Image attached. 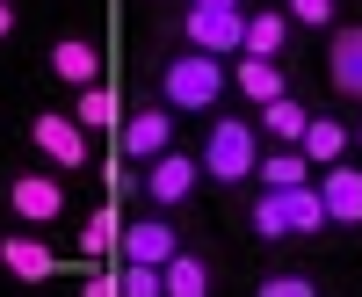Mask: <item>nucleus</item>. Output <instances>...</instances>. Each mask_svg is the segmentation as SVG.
<instances>
[{"mask_svg": "<svg viewBox=\"0 0 362 297\" xmlns=\"http://www.w3.org/2000/svg\"><path fill=\"white\" fill-rule=\"evenodd\" d=\"M116 232H124V218H116L109 203H102V211H87V225H80V254H116Z\"/></svg>", "mask_w": 362, "mask_h": 297, "instance_id": "nucleus-22", "label": "nucleus"}, {"mask_svg": "<svg viewBox=\"0 0 362 297\" xmlns=\"http://www.w3.org/2000/svg\"><path fill=\"white\" fill-rule=\"evenodd\" d=\"M297 153H305L312 167L348 160V124H341V116H319V109H312V124H305V138H297Z\"/></svg>", "mask_w": 362, "mask_h": 297, "instance_id": "nucleus-18", "label": "nucleus"}, {"mask_svg": "<svg viewBox=\"0 0 362 297\" xmlns=\"http://www.w3.org/2000/svg\"><path fill=\"white\" fill-rule=\"evenodd\" d=\"M348 145H362V116H355V124H348Z\"/></svg>", "mask_w": 362, "mask_h": 297, "instance_id": "nucleus-29", "label": "nucleus"}, {"mask_svg": "<svg viewBox=\"0 0 362 297\" xmlns=\"http://www.w3.org/2000/svg\"><path fill=\"white\" fill-rule=\"evenodd\" d=\"M247 225H254V240H268V247H283V240H290V218H283V196H276V189H261V196H254V211H247Z\"/></svg>", "mask_w": 362, "mask_h": 297, "instance_id": "nucleus-21", "label": "nucleus"}, {"mask_svg": "<svg viewBox=\"0 0 362 297\" xmlns=\"http://www.w3.org/2000/svg\"><path fill=\"white\" fill-rule=\"evenodd\" d=\"M138 182H145V196H153L160 211H181V203L203 189V167H196V153H174V145H167V153H153V160H145V174H138Z\"/></svg>", "mask_w": 362, "mask_h": 297, "instance_id": "nucleus-4", "label": "nucleus"}, {"mask_svg": "<svg viewBox=\"0 0 362 297\" xmlns=\"http://www.w3.org/2000/svg\"><path fill=\"white\" fill-rule=\"evenodd\" d=\"M254 160H261V131H254V116H210V131H203V182H218V189H247L254 182Z\"/></svg>", "mask_w": 362, "mask_h": 297, "instance_id": "nucleus-2", "label": "nucleus"}, {"mask_svg": "<svg viewBox=\"0 0 362 297\" xmlns=\"http://www.w3.org/2000/svg\"><path fill=\"white\" fill-rule=\"evenodd\" d=\"M116 297H167L153 261H116Z\"/></svg>", "mask_w": 362, "mask_h": 297, "instance_id": "nucleus-23", "label": "nucleus"}, {"mask_svg": "<svg viewBox=\"0 0 362 297\" xmlns=\"http://www.w3.org/2000/svg\"><path fill=\"white\" fill-rule=\"evenodd\" d=\"M254 174H261V189H297V182H312V160L297 145H276V153L254 160Z\"/></svg>", "mask_w": 362, "mask_h": 297, "instance_id": "nucleus-19", "label": "nucleus"}, {"mask_svg": "<svg viewBox=\"0 0 362 297\" xmlns=\"http://www.w3.org/2000/svg\"><path fill=\"white\" fill-rule=\"evenodd\" d=\"M319 174V203H326V218L334 225H362V167H348V160H326V167H312Z\"/></svg>", "mask_w": 362, "mask_h": 297, "instance_id": "nucleus-8", "label": "nucleus"}, {"mask_svg": "<svg viewBox=\"0 0 362 297\" xmlns=\"http://www.w3.org/2000/svg\"><path fill=\"white\" fill-rule=\"evenodd\" d=\"M326 80H334V95L362 102V22L334 29V44H326Z\"/></svg>", "mask_w": 362, "mask_h": 297, "instance_id": "nucleus-12", "label": "nucleus"}, {"mask_svg": "<svg viewBox=\"0 0 362 297\" xmlns=\"http://www.w3.org/2000/svg\"><path fill=\"white\" fill-rule=\"evenodd\" d=\"M116 116H124V109H116V95H109L102 80H95V87H80V102H73V124H80L87 138H95V131H116Z\"/></svg>", "mask_w": 362, "mask_h": 297, "instance_id": "nucleus-20", "label": "nucleus"}, {"mask_svg": "<svg viewBox=\"0 0 362 297\" xmlns=\"http://www.w3.org/2000/svg\"><path fill=\"white\" fill-rule=\"evenodd\" d=\"M15 37V0H0V44Z\"/></svg>", "mask_w": 362, "mask_h": 297, "instance_id": "nucleus-27", "label": "nucleus"}, {"mask_svg": "<svg viewBox=\"0 0 362 297\" xmlns=\"http://www.w3.org/2000/svg\"><path fill=\"white\" fill-rule=\"evenodd\" d=\"M305 124H312V109L297 102V95H276V102H261V124H254V131H261L268 145H297Z\"/></svg>", "mask_w": 362, "mask_h": 297, "instance_id": "nucleus-17", "label": "nucleus"}, {"mask_svg": "<svg viewBox=\"0 0 362 297\" xmlns=\"http://www.w3.org/2000/svg\"><path fill=\"white\" fill-rule=\"evenodd\" d=\"M181 247V232H174V218H131L124 232H116V261H160Z\"/></svg>", "mask_w": 362, "mask_h": 297, "instance_id": "nucleus-9", "label": "nucleus"}, {"mask_svg": "<svg viewBox=\"0 0 362 297\" xmlns=\"http://www.w3.org/2000/svg\"><path fill=\"white\" fill-rule=\"evenodd\" d=\"M116 138H124V160H153V153H167L174 145V109L167 102H145V109H131V116H116Z\"/></svg>", "mask_w": 362, "mask_h": 297, "instance_id": "nucleus-7", "label": "nucleus"}, {"mask_svg": "<svg viewBox=\"0 0 362 297\" xmlns=\"http://www.w3.org/2000/svg\"><path fill=\"white\" fill-rule=\"evenodd\" d=\"M51 73L66 80V87H95L102 80V51L87 44V37H58L51 44Z\"/></svg>", "mask_w": 362, "mask_h": 297, "instance_id": "nucleus-16", "label": "nucleus"}, {"mask_svg": "<svg viewBox=\"0 0 362 297\" xmlns=\"http://www.w3.org/2000/svg\"><path fill=\"white\" fill-rule=\"evenodd\" d=\"M189 8H247V0H189Z\"/></svg>", "mask_w": 362, "mask_h": 297, "instance_id": "nucleus-28", "label": "nucleus"}, {"mask_svg": "<svg viewBox=\"0 0 362 297\" xmlns=\"http://www.w3.org/2000/svg\"><path fill=\"white\" fill-rule=\"evenodd\" d=\"M261 297H319V283L305 269H276V276H261Z\"/></svg>", "mask_w": 362, "mask_h": 297, "instance_id": "nucleus-24", "label": "nucleus"}, {"mask_svg": "<svg viewBox=\"0 0 362 297\" xmlns=\"http://www.w3.org/2000/svg\"><path fill=\"white\" fill-rule=\"evenodd\" d=\"M290 15L283 8H247V22H239V58H283L290 51Z\"/></svg>", "mask_w": 362, "mask_h": 297, "instance_id": "nucleus-10", "label": "nucleus"}, {"mask_svg": "<svg viewBox=\"0 0 362 297\" xmlns=\"http://www.w3.org/2000/svg\"><path fill=\"white\" fill-rule=\"evenodd\" d=\"M210 283H218V269H210L196 247H174V254L160 261V290H167V297H210Z\"/></svg>", "mask_w": 362, "mask_h": 297, "instance_id": "nucleus-14", "label": "nucleus"}, {"mask_svg": "<svg viewBox=\"0 0 362 297\" xmlns=\"http://www.w3.org/2000/svg\"><path fill=\"white\" fill-rule=\"evenodd\" d=\"M225 58H203V51H189L181 44L174 58H160V102L174 109V116H210L225 102Z\"/></svg>", "mask_w": 362, "mask_h": 297, "instance_id": "nucleus-1", "label": "nucleus"}, {"mask_svg": "<svg viewBox=\"0 0 362 297\" xmlns=\"http://www.w3.org/2000/svg\"><path fill=\"white\" fill-rule=\"evenodd\" d=\"M29 138H37V153L58 174H80L87 167V131L73 124V109H37V116H29Z\"/></svg>", "mask_w": 362, "mask_h": 297, "instance_id": "nucleus-3", "label": "nucleus"}, {"mask_svg": "<svg viewBox=\"0 0 362 297\" xmlns=\"http://www.w3.org/2000/svg\"><path fill=\"white\" fill-rule=\"evenodd\" d=\"M283 196V218H290V240H326L334 232V218H326V203L312 182H297V189H276Z\"/></svg>", "mask_w": 362, "mask_h": 297, "instance_id": "nucleus-15", "label": "nucleus"}, {"mask_svg": "<svg viewBox=\"0 0 362 297\" xmlns=\"http://www.w3.org/2000/svg\"><path fill=\"white\" fill-rule=\"evenodd\" d=\"M87 297H116V269H87Z\"/></svg>", "mask_w": 362, "mask_h": 297, "instance_id": "nucleus-26", "label": "nucleus"}, {"mask_svg": "<svg viewBox=\"0 0 362 297\" xmlns=\"http://www.w3.org/2000/svg\"><path fill=\"white\" fill-rule=\"evenodd\" d=\"M232 87H239V102H276V95H290V66H283V58H239V66L225 73Z\"/></svg>", "mask_w": 362, "mask_h": 297, "instance_id": "nucleus-13", "label": "nucleus"}, {"mask_svg": "<svg viewBox=\"0 0 362 297\" xmlns=\"http://www.w3.org/2000/svg\"><path fill=\"white\" fill-rule=\"evenodd\" d=\"M334 8H341V0H283V15L305 22V29H334Z\"/></svg>", "mask_w": 362, "mask_h": 297, "instance_id": "nucleus-25", "label": "nucleus"}, {"mask_svg": "<svg viewBox=\"0 0 362 297\" xmlns=\"http://www.w3.org/2000/svg\"><path fill=\"white\" fill-rule=\"evenodd\" d=\"M239 22H247V8H189L181 15V44L203 58H239Z\"/></svg>", "mask_w": 362, "mask_h": 297, "instance_id": "nucleus-5", "label": "nucleus"}, {"mask_svg": "<svg viewBox=\"0 0 362 297\" xmlns=\"http://www.w3.org/2000/svg\"><path fill=\"white\" fill-rule=\"evenodd\" d=\"M0 269H8L15 283H51L58 276V254L37 240V232H8V240H0Z\"/></svg>", "mask_w": 362, "mask_h": 297, "instance_id": "nucleus-11", "label": "nucleus"}, {"mask_svg": "<svg viewBox=\"0 0 362 297\" xmlns=\"http://www.w3.org/2000/svg\"><path fill=\"white\" fill-rule=\"evenodd\" d=\"M8 211L22 225H58L66 218V182L58 174H8Z\"/></svg>", "mask_w": 362, "mask_h": 297, "instance_id": "nucleus-6", "label": "nucleus"}]
</instances>
